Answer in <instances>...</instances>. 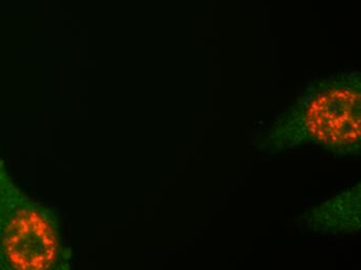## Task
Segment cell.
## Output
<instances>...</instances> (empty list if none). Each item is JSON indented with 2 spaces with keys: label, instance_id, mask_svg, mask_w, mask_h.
Here are the masks:
<instances>
[{
  "label": "cell",
  "instance_id": "cell-1",
  "mask_svg": "<svg viewBox=\"0 0 361 270\" xmlns=\"http://www.w3.org/2000/svg\"><path fill=\"white\" fill-rule=\"evenodd\" d=\"M57 252L52 215L20 192L0 161V269H52Z\"/></svg>",
  "mask_w": 361,
  "mask_h": 270
},
{
  "label": "cell",
  "instance_id": "cell-2",
  "mask_svg": "<svg viewBox=\"0 0 361 270\" xmlns=\"http://www.w3.org/2000/svg\"><path fill=\"white\" fill-rule=\"evenodd\" d=\"M349 85H331L307 105L300 135L325 149L351 153L360 149V93Z\"/></svg>",
  "mask_w": 361,
  "mask_h": 270
}]
</instances>
